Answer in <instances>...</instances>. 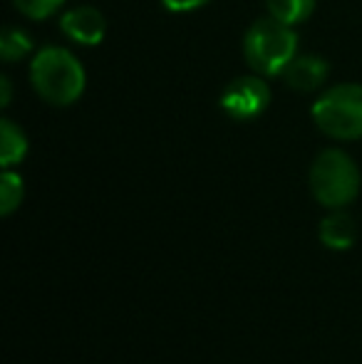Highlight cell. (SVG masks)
I'll list each match as a JSON object with an SVG mask.
<instances>
[{
    "mask_svg": "<svg viewBox=\"0 0 362 364\" xmlns=\"http://www.w3.org/2000/svg\"><path fill=\"white\" fill-rule=\"evenodd\" d=\"M30 82L45 102L68 107L82 95L85 70L70 50L43 48L30 65Z\"/></svg>",
    "mask_w": 362,
    "mask_h": 364,
    "instance_id": "6da1fadb",
    "label": "cell"
},
{
    "mask_svg": "<svg viewBox=\"0 0 362 364\" xmlns=\"http://www.w3.org/2000/svg\"><path fill=\"white\" fill-rule=\"evenodd\" d=\"M243 55L258 75H283V70L298 55V35L293 25H285L275 18H263L248 28L243 38Z\"/></svg>",
    "mask_w": 362,
    "mask_h": 364,
    "instance_id": "7a4b0ae2",
    "label": "cell"
},
{
    "mask_svg": "<svg viewBox=\"0 0 362 364\" xmlns=\"http://www.w3.org/2000/svg\"><path fill=\"white\" fill-rule=\"evenodd\" d=\"M310 191L323 206L343 208L360 191V171L340 149H325L310 166Z\"/></svg>",
    "mask_w": 362,
    "mask_h": 364,
    "instance_id": "3957f363",
    "label": "cell"
},
{
    "mask_svg": "<svg viewBox=\"0 0 362 364\" xmlns=\"http://www.w3.org/2000/svg\"><path fill=\"white\" fill-rule=\"evenodd\" d=\"M313 119L320 132L333 139L362 136V85H338L318 97Z\"/></svg>",
    "mask_w": 362,
    "mask_h": 364,
    "instance_id": "277c9868",
    "label": "cell"
},
{
    "mask_svg": "<svg viewBox=\"0 0 362 364\" xmlns=\"http://www.w3.org/2000/svg\"><path fill=\"white\" fill-rule=\"evenodd\" d=\"M271 102V90L261 77H238L223 90L221 109L231 119L248 122L253 117L263 114Z\"/></svg>",
    "mask_w": 362,
    "mask_h": 364,
    "instance_id": "5b68a950",
    "label": "cell"
},
{
    "mask_svg": "<svg viewBox=\"0 0 362 364\" xmlns=\"http://www.w3.org/2000/svg\"><path fill=\"white\" fill-rule=\"evenodd\" d=\"M60 28L73 43L78 45H100L105 38V15L92 5H78V8L68 10L60 20Z\"/></svg>",
    "mask_w": 362,
    "mask_h": 364,
    "instance_id": "8992f818",
    "label": "cell"
},
{
    "mask_svg": "<svg viewBox=\"0 0 362 364\" xmlns=\"http://www.w3.org/2000/svg\"><path fill=\"white\" fill-rule=\"evenodd\" d=\"M283 80L298 92H313L328 80V63L315 55H295L293 63L283 70Z\"/></svg>",
    "mask_w": 362,
    "mask_h": 364,
    "instance_id": "52a82bcc",
    "label": "cell"
},
{
    "mask_svg": "<svg viewBox=\"0 0 362 364\" xmlns=\"http://www.w3.org/2000/svg\"><path fill=\"white\" fill-rule=\"evenodd\" d=\"M355 220L353 216H348L345 211H340V208H335L330 216L323 218V223H320V240H323L328 248L333 250H348L353 248L355 243Z\"/></svg>",
    "mask_w": 362,
    "mask_h": 364,
    "instance_id": "ba28073f",
    "label": "cell"
},
{
    "mask_svg": "<svg viewBox=\"0 0 362 364\" xmlns=\"http://www.w3.org/2000/svg\"><path fill=\"white\" fill-rule=\"evenodd\" d=\"M28 154V139H25L23 129L15 127L10 119L0 122V164L3 168H10L20 164Z\"/></svg>",
    "mask_w": 362,
    "mask_h": 364,
    "instance_id": "9c48e42d",
    "label": "cell"
},
{
    "mask_svg": "<svg viewBox=\"0 0 362 364\" xmlns=\"http://www.w3.org/2000/svg\"><path fill=\"white\" fill-rule=\"evenodd\" d=\"M268 15L285 25H298L310 18L315 0H266Z\"/></svg>",
    "mask_w": 362,
    "mask_h": 364,
    "instance_id": "30bf717a",
    "label": "cell"
},
{
    "mask_svg": "<svg viewBox=\"0 0 362 364\" xmlns=\"http://www.w3.org/2000/svg\"><path fill=\"white\" fill-rule=\"evenodd\" d=\"M33 50V38H30L25 30L20 28H3V35H0V58L5 63H15V60L25 58V55Z\"/></svg>",
    "mask_w": 362,
    "mask_h": 364,
    "instance_id": "8fae6325",
    "label": "cell"
},
{
    "mask_svg": "<svg viewBox=\"0 0 362 364\" xmlns=\"http://www.w3.org/2000/svg\"><path fill=\"white\" fill-rule=\"evenodd\" d=\"M20 201H23V178L5 168L3 178H0V213L10 216L20 206Z\"/></svg>",
    "mask_w": 362,
    "mask_h": 364,
    "instance_id": "7c38bea8",
    "label": "cell"
},
{
    "mask_svg": "<svg viewBox=\"0 0 362 364\" xmlns=\"http://www.w3.org/2000/svg\"><path fill=\"white\" fill-rule=\"evenodd\" d=\"M13 3L23 15H28L33 20H43L50 18L53 13H58L65 0H13Z\"/></svg>",
    "mask_w": 362,
    "mask_h": 364,
    "instance_id": "4fadbf2b",
    "label": "cell"
},
{
    "mask_svg": "<svg viewBox=\"0 0 362 364\" xmlns=\"http://www.w3.org/2000/svg\"><path fill=\"white\" fill-rule=\"evenodd\" d=\"M164 3L166 10H171V13H188V10H196L201 8V5H206L208 0H161Z\"/></svg>",
    "mask_w": 362,
    "mask_h": 364,
    "instance_id": "5bb4252c",
    "label": "cell"
},
{
    "mask_svg": "<svg viewBox=\"0 0 362 364\" xmlns=\"http://www.w3.org/2000/svg\"><path fill=\"white\" fill-rule=\"evenodd\" d=\"M0 87H3V97H0V105L8 107L10 105V80H8V77H3V80H0Z\"/></svg>",
    "mask_w": 362,
    "mask_h": 364,
    "instance_id": "9a60e30c",
    "label": "cell"
}]
</instances>
